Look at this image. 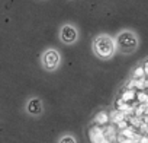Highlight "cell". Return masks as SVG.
Segmentation results:
<instances>
[{"label":"cell","instance_id":"obj_1","mask_svg":"<svg viewBox=\"0 0 148 143\" xmlns=\"http://www.w3.org/2000/svg\"><path fill=\"white\" fill-rule=\"evenodd\" d=\"M95 53L100 57V58H110L115 53V42L108 35H100L95 40L93 44Z\"/></svg>","mask_w":148,"mask_h":143},{"label":"cell","instance_id":"obj_2","mask_svg":"<svg viewBox=\"0 0 148 143\" xmlns=\"http://www.w3.org/2000/svg\"><path fill=\"white\" fill-rule=\"evenodd\" d=\"M116 44H118V47L122 53H132L138 47V38H136L135 34L125 31V32H121L118 35Z\"/></svg>","mask_w":148,"mask_h":143},{"label":"cell","instance_id":"obj_3","mask_svg":"<svg viewBox=\"0 0 148 143\" xmlns=\"http://www.w3.org/2000/svg\"><path fill=\"white\" fill-rule=\"evenodd\" d=\"M42 63L47 70H55L60 64V53L55 50H48L42 56Z\"/></svg>","mask_w":148,"mask_h":143},{"label":"cell","instance_id":"obj_4","mask_svg":"<svg viewBox=\"0 0 148 143\" xmlns=\"http://www.w3.org/2000/svg\"><path fill=\"white\" fill-rule=\"evenodd\" d=\"M61 40L65 44H73L74 41L77 40V31H76V28L71 26V25L62 26V29H61Z\"/></svg>","mask_w":148,"mask_h":143},{"label":"cell","instance_id":"obj_5","mask_svg":"<svg viewBox=\"0 0 148 143\" xmlns=\"http://www.w3.org/2000/svg\"><path fill=\"white\" fill-rule=\"evenodd\" d=\"M28 112L32 114V115L41 114L42 112V102H41V99H38V98L31 99L29 104H28Z\"/></svg>","mask_w":148,"mask_h":143},{"label":"cell","instance_id":"obj_6","mask_svg":"<svg viewBox=\"0 0 148 143\" xmlns=\"http://www.w3.org/2000/svg\"><path fill=\"white\" fill-rule=\"evenodd\" d=\"M121 99L123 101V102H126V104H129L131 101H134L135 99V91L134 89H125L122 94H121Z\"/></svg>","mask_w":148,"mask_h":143},{"label":"cell","instance_id":"obj_7","mask_svg":"<svg viewBox=\"0 0 148 143\" xmlns=\"http://www.w3.org/2000/svg\"><path fill=\"white\" fill-rule=\"evenodd\" d=\"M95 121H96L97 126H105V124H108V123H109V115H108V112H105V111L99 112V114L96 115Z\"/></svg>","mask_w":148,"mask_h":143},{"label":"cell","instance_id":"obj_8","mask_svg":"<svg viewBox=\"0 0 148 143\" xmlns=\"http://www.w3.org/2000/svg\"><path fill=\"white\" fill-rule=\"evenodd\" d=\"M132 78H134L135 81H141V79H144V78H145V70H144V67H142V66H138V67L134 70Z\"/></svg>","mask_w":148,"mask_h":143},{"label":"cell","instance_id":"obj_9","mask_svg":"<svg viewBox=\"0 0 148 143\" xmlns=\"http://www.w3.org/2000/svg\"><path fill=\"white\" fill-rule=\"evenodd\" d=\"M125 120V114L123 112H121V111H116L115 114H113V121L118 124V123H121V121H123Z\"/></svg>","mask_w":148,"mask_h":143},{"label":"cell","instance_id":"obj_10","mask_svg":"<svg viewBox=\"0 0 148 143\" xmlns=\"http://www.w3.org/2000/svg\"><path fill=\"white\" fill-rule=\"evenodd\" d=\"M60 143H76V140H74L71 136H65V137H62L61 139V142Z\"/></svg>","mask_w":148,"mask_h":143},{"label":"cell","instance_id":"obj_11","mask_svg":"<svg viewBox=\"0 0 148 143\" xmlns=\"http://www.w3.org/2000/svg\"><path fill=\"white\" fill-rule=\"evenodd\" d=\"M142 67H144V70H145V75H148V60L144 63V66H142Z\"/></svg>","mask_w":148,"mask_h":143}]
</instances>
